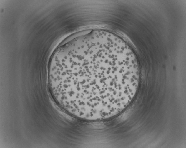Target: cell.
Returning <instances> with one entry per match:
<instances>
[{
  "instance_id": "obj_1",
  "label": "cell",
  "mask_w": 186,
  "mask_h": 148,
  "mask_svg": "<svg viewBox=\"0 0 186 148\" xmlns=\"http://www.w3.org/2000/svg\"><path fill=\"white\" fill-rule=\"evenodd\" d=\"M49 76L69 110L99 115L129 99L138 86L139 73L134 55L124 44L90 37L75 41L59 53Z\"/></svg>"
}]
</instances>
